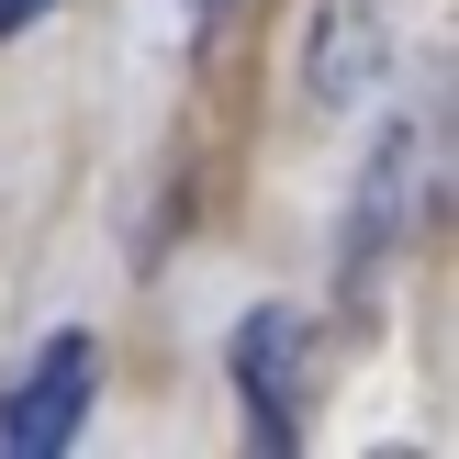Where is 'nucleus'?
<instances>
[{"mask_svg":"<svg viewBox=\"0 0 459 459\" xmlns=\"http://www.w3.org/2000/svg\"><path fill=\"white\" fill-rule=\"evenodd\" d=\"M90 403H101V336H90V325H56L12 381H0V459H56V448H79Z\"/></svg>","mask_w":459,"mask_h":459,"instance_id":"2","label":"nucleus"},{"mask_svg":"<svg viewBox=\"0 0 459 459\" xmlns=\"http://www.w3.org/2000/svg\"><path fill=\"white\" fill-rule=\"evenodd\" d=\"M224 359H236L247 448H258V459H291V448H303V403H314V325L291 303H258V314H236Z\"/></svg>","mask_w":459,"mask_h":459,"instance_id":"1","label":"nucleus"},{"mask_svg":"<svg viewBox=\"0 0 459 459\" xmlns=\"http://www.w3.org/2000/svg\"><path fill=\"white\" fill-rule=\"evenodd\" d=\"M202 12H213V0H191V22H202Z\"/></svg>","mask_w":459,"mask_h":459,"instance_id":"6","label":"nucleus"},{"mask_svg":"<svg viewBox=\"0 0 459 459\" xmlns=\"http://www.w3.org/2000/svg\"><path fill=\"white\" fill-rule=\"evenodd\" d=\"M303 90H314V112H370L393 90V12L381 0H314Z\"/></svg>","mask_w":459,"mask_h":459,"instance_id":"3","label":"nucleus"},{"mask_svg":"<svg viewBox=\"0 0 459 459\" xmlns=\"http://www.w3.org/2000/svg\"><path fill=\"white\" fill-rule=\"evenodd\" d=\"M45 12H56V0H0V45H12L22 22H45Z\"/></svg>","mask_w":459,"mask_h":459,"instance_id":"5","label":"nucleus"},{"mask_svg":"<svg viewBox=\"0 0 459 459\" xmlns=\"http://www.w3.org/2000/svg\"><path fill=\"white\" fill-rule=\"evenodd\" d=\"M415 169H426V124H393V134H381V157L359 169V213H348V247H336L348 291H370V269L393 258L403 213H415Z\"/></svg>","mask_w":459,"mask_h":459,"instance_id":"4","label":"nucleus"}]
</instances>
